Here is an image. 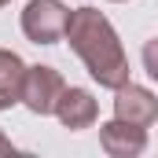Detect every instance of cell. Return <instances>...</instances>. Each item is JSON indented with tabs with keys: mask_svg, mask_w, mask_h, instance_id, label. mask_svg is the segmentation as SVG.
Listing matches in <instances>:
<instances>
[{
	"mask_svg": "<svg viewBox=\"0 0 158 158\" xmlns=\"http://www.w3.org/2000/svg\"><path fill=\"white\" fill-rule=\"evenodd\" d=\"M66 22H70V7L63 0H30L22 11V33L33 44L66 40Z\"/></svg>",
	"mask_w": 158,
	"mask_h": 158,
	"instance_id": "obj_2",
	"label": "cell"
},
{
	"mask_svg": "<svg viewBox=\"0 0 158 158\" xmlns=\"http://www.w3.org/2000/svg\"><path fill=\"white\" fill-rule=\"evenodd\" d=\"M114 118L121 121H132V125H155L158 118V96L143 85H132L125 81L121 88H114Z\"/></svg>",
	"mask_w": 158,
	"mask_h": 158,
	"instance_id": "obj_5",
	"label": "cell"
},
{
	"mask_svg": "<svg viewBox=\"0 0 158 158\" xmlns=\"http://www.w3.org/2000/svg\"><path fill=\"white\" fill-rule=\"evenodd\" d=\"M66 40L70 48L81 55L85 70L92 74V81L99 88H121L129 81V59L121 48L118 33L110 26V19L96 7H74L70 22H66Z\"/></svg>",
	"mask_w": 158,
	"mask_h": 158,
	"instance_id": "obj_1",
	"label": "cell"
},
{
	"mask_svg": "<svg viewBox=\"0 0 158 158\" xmlns=\"http://www.w3.org/2000/svg\"><path fill=\"white\" fill-rule=\"evenodd\" d=\"M66 81L55 66H30L26 70V85H22V107L33 114H55V99L63 96Z\"/></svg>",
	"mask_w": 158,
	"mask_h": 158,
	"instance_id": "obj_3",
	"label": "cell"
},
{
	"mask_svg": "<svg viewBox=\"0 0 158 158\" xmlns=\"http://www.w3.org/2000/svg\"><path fill=\"white\" fill-rule=\"evenodd\" d=\"M26 70H30V66H26L11 48H0V110H11L15 103H22Z\"/></svg>",
	"mask_w": 158,
	"mask_h": 158,
	"instance_id": "obj_7",
	"label": "cell"
},
{
	"mask_svg": "<svg viewBox=\"0 0 158 158\" xmlns=\"http://www.w3.org/2000/svg\"><path fill=\"white\" fill-rule=\"evenodd\" d=\"M11 151H15V143H11V140L4 136V129H0V155H11Z\"/></svg>",
	"mask_w": 158,
	"mask_h": 158,
	"instance_id": "obj_9",
	"label": "cell"
},
{
	"mask_svg": "<svg viewBox=\"0 0 158 158\" xmlns=\"http://www.w3.org/2000/svg\"><path fill=\"white\" fill-rule=\"evenodd\" d=\"M4 4H11V0H0V7H4Z\"/></svg>",
	"mask_w": 158,
	"mask_h": 158,
	"instance_id": "obj_10",
	"label": "cell"
},
{
	"mask_svg": "<svg viewBox=\"0 0 158 158\" xmlns=\"http://www.w3.org/2000/svg\"><path fill=\"white\" fill-rule=\"evenodd\" d=\"M55 118H59L63 129L77 132V129L96 125V118H99V103H96V96H92L88 88L66 85V88H63V96L55 99Z\"/></svg>",
	"mask_w": 158,
	"mask_h": 158,
	"instance_id": "obj_6",
	"label": "cell"
},
{
	"mask_svg": "<svg viewBox=\"0 0 158 158\" xmlns=\"http://www.w3.org/2000/svg\"><path fill=\"white\" fill-rule=\"evenodd\" d=\"M99 147L110 158H140L147 151V129L132 125V121L110 118L99 125Z\"/></svg>",
	"mask_w": 158,
	"mask_h": 158,
	"instance_id": "obj_4",
	"label": "cell"
},
{
	"mask_svg": "<svg viewBox=\"0 0 158 158\" xmlns=\"http://www.w3.org/2000/svg\"><path fill=\"white\" fill-rule=\"evenodd\" d=\"M110 4H125V0H110Z\"/></svg>",
	"mask_w": 158,
	"mask_h": 158,
	"instance_id": "obj_11",
	"label": "cell"
},
{
	"mask_svg": "<svg viewBox=\"0 0 158 158\" xmlns=\"http://www.w3.org/2000/svg\"><path fill=\"white\" fill-rule=\"evenodd\" d=\"M143 70H147L151 81H158V37L143 44Z\"/></svg>",
	"mask_w": 158,
	"mask_h": 158,
	"instance_id": "obj_8",
	"label": "cell"
}]
</instances>
